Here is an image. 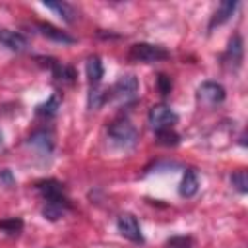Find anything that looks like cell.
<instances>
[{"label": "cell", "mask_w": 248, "mask_h": 248, "mask_svg": "<svg viewBox=\"0 0 248 248\" xmlns=\"http://www.w3.org/2000/svg\"><path fill=\"white\" fill-rule=\"evenodd\" d=\"M128 58L132 62H143V64H153V62H161L169 58V50L161 45H153V43H136L130 46Z\"/></svg>", "instance_id": "6da1fadb"}, {"label": "cell", "mask_w": 248, "mask_h": 248, "mask_svg": "<svg viewBox=\"0 0 248 248\" xmlns=\"http://www.w3.org/2000/svg\"><path fill=\"white\" fill-rule=\"evenodd\" d=\"M37 190H39V194L43 196L45 203L60 205V207H64L66 211L72 207L68 196L64 194V186H62V182H58L56 178H45V180H39V182H37Z\"/></svg>", "instance_id": "7a4b0ae2"}, {"label": "cell", "mask_w": 248, "mask_h": 248, "mask_svg": "<svg viewBox=\"0 0 248 248\" xmlns=\"http://www.w3.org/2000/svg\"><path fill=\"white\" fill-rule=\"evenodd\" d=\"M108 138L120 147H132L138 140V130L128 120H114L108 126Z\"/></svg>", "instance_id": "3957f363"}, {"label": "cell", "mask_w": 248, "mask_h": 248, "mask_svg": "<svg viewBox=\"0 0 248 248\" xmlns=\"http://www.w3.org/2000/svg\"><path fill=\"white\" fill-rule=\"evenodd\" d=\"M147 120H149V126L155 132H159V130H165V128H172L178 122V114L167 105H155V107L149 108Z\"/></svg>", "instance_id": "277c9868"}, {"label": "cell", "mask_w": 248, "mask_h": 248, "mask_svg": "<svg viewBox=\"0 0 248 248\" xmlns=\"http://www.w3.org/2000/svg\"><path fill=\"white\" fill-rule=\"evenodd\" d=\"M138 89H140V83H138V78L132 76V74H124L118 78V81L112 85V91H110V97L118 99V101H134L138 97Z\"/></svg>", "instance_id": "5b68a950"}, {"label": "cell", "mask_w": 248, "mask_h": 248, "mask_svg": "<svg viewBox=\"0 0 248 248\" xmlns=\"http://www.w3.org/2000/svg\"><path fill=\"white\" fill-rule=\"evenodd\" d=\"M116 227H118V232L124 238H128L132 242H143V234H141L140 223L132 213H122L118 217V221H116Z\"/></svg>", "instance_id": "8992f818"}, {"label": "cell", "mask_w": 248, "mask_h": 248, "mask_svg": "<svg viewBox=\"0 0 248 248\" xmlns=\"http://www.w3.org/2000/svg\"><path fill=\"white\" fill-rule=\"evenodd\" d=\"M198 99L205 105H219L225 101V87L217 81H203L198 87Z\"/></svg>", "instance_id": "52a82bcc"}, {"label": "cell", "mask_w": 248, "mask_h": 248, "mask_svg": "<svg viewBox=\"0 0 248 248\" xmlns=\"http://www.w3.org/2000/svg\"><path fill=\"white\" fill-rule=\"evenodd\" d=\"M0 43L14 50V52H23L27 46H29V41L23 33L19 31H12V29H0Z\"/></svg>", "instance_id": "ba28073f"}, {"label": "cell", "mask_w": 248, "mask_h": 248, "mask_svg": "<svg viewBox=\"0 0 248 248\" xmlns=\"http://www.w3.org/2000/svg\"><path fill=\"white\" fill-rule=\"evenodd\" d=\"M43 60L48 64V68H50L54 79H58V81H62V83H74V81H76V70H74L72 66L62 64V62H58V60H54V58H43Z\"/></svg>", "instance_id": "9c48e42d"}, {"label": "cell", "mask_w": 248, "mask_h": 248, "mask_svg": "<svg viewBox=\"0 0 248 248\" xmlns=\"http://www.w3.org/2000/svg\"><path fill=\"white\" fill-rule=\"evenodd\" d=\"M37 29L41 31V35H45V37H48V39H52V41H56V43H62V45H72V43H76V39H74L72 35H68L66 31L54 27L52 23L41 21V23H37Z\"/></svg>", "instance_id": "30bf717a"}, {"label": "cell", "mask_w": 248, "mask_h": 248, "mask_svg": "<svg viewBox=\"0 0 248 248\" xmlns=\"http://www.w3.org/2000/svg\"><path fill=\"white\" fill-rule=\"evenodd\" d=\"M85 74H87V81L91 87H97L101 83V78L105 74L103 70V62L99 56H89L85 62Z\"/></svg>", "instance_id": "8fae6325"}, {"label": "cell", "mask_w": 248, "mask_h": 248, "mask_svg": "<svg viewBox=\"0 0 248 248\" xmlns=\"http://www.w3.org/2000/svg\"><path fill=\"white\" fill-rule=\"evenodd\" d=\"M236 6H238V2H234V0H225V2H221L219 8H217V12L213 14V17H211V21H209V29H213L215 25H221V23H225L227 19H231V16L234 14Z\"/></svg>", "instance_id": "7c38bea8"}, {"label": "cell", "mask_w": 248, "mask_h": 248, "mask_svg": "<svg viewBox=\"0 0 248 248\" xmlns=\"http://www.w3.org/2000/svg\"><path fill=\"white\" fill-rule=\"evenodd\" d=\"M198 188H200L198 174H196V170L188 169V170L184 172L182 180H180V188H178V192H180L182 198H192V196L198 194Z\"/></svg>", "instance_id": "4fadbf2b"}, {"label": "cell", "mask_w": 248, "mask_h": 248, "mask_svg": "<svg viewBox=\"0 0 248 248\" xmlns=\"http://www.w3.org/2000/svg\"><path fill=\"white\" fill-rule=\"evenodd\" d=\"M29 145L37 147L41 153H50L52 151V136L46 130H37L29 136Z\"/></svg>", "instance_id": "5bb4252c"}, {"label": "cell", "mask_w": 248, "mask_h": 248, "mask_svg": "<svg viewBox=\"0 0 248 248\" xmlns=\"http://www.w3.org/2000/svg\"><path fill=\"white\" fill-rule=\"evenodd\" d=\"M45 8H48V10H52V12H56L64 21H68V23H72L74 19H76V10H74V6L72 4H68V2H45L43 4Z\"/></svg>", "instance_id": "9a60e30c"}, {"label": "cell", "mask_w": 248, "mask_h": 248, "mask_svg": "<svg viewBox=\"0 0 248 248\" xmlns=\"http://www.w3.org/2000/svg\"><path fill=\"white\" fill-rule=\"evenodd\" d=\"M242 39L238 37V35H234L232 39H231V43H229V46H227V52H225V58L231 62V64H234V66H240V62H242Z\"/></svg>", "instance_id": "2e32d148"}, {"label": "cell", "mask_w": 248, "mask_h": 248, "mask_svg": "<svg viewBox=\"0 0 248 248\" xmlns=\"http://www.w3.org/2000/svg\"><path fill=\"white\" fill-rule=\"evenodd\" d=\"M60 108V97L58 95H50L45 103H41L37 107V114L39 116H46V118H52Z\"/></svg>", "instance_id": "e0dca14e"}, {"label": "cell", "mask_w": 248, "mask_h": 248, "mask_svg": "<svg viewBox=\"0 0 248 248\" xmlns=\"http://www.w3.org/2000/svg\"><path fill=\"white\" fill-rule=\"evenodd\" d=\"M155 140H157V143L170 147V145H176V143L180 141V136H178L172 128H165V130L155 132Z\"/></svg>", "instance_id": "ac0fdd59"}, {"label": "cell", "mask_w": 248, "mask_h": 248, "mask_svg": "<svg viewBox=\"0 0 248 248\" xmlns=\"http://www.w3.org/2000/svg\"><path fill=\"white\" fill-rule=\"evenodd\" d=\"M23 229V221L19 217H8V219H2L0 221V231L14 236V234H19Z\"/></svg>", "instance_id": "d6986e66"}, {"label": "cell", "mask_w": 248, "mask_h": 248, "mask_svg": "<svg viewBox=\"0 0 248 248\" xmlns=\"http://www.w3.org/2000/svg\"><path fill=\"white\" fill-rule=\"evenodd\" d=\"M231 184L238 190V192H242V194H246L248 192V172L246 170H236V172H232L231 174Z\"/></svg>", "instance_id": "ffe728a7"}, {"label": "cell", "mask_w": 248, "mask_h": 248, "mask_svg": "<svg viewBox=\"0 0 248 248\" xmlns=\"http://www.w3.org/2000/svg\"><path fill=\"white\" fill-rule=\"evenodd\" d=\"M108 99H110V91L91 89V93H89V107H91V108H99V107H103Z\"/></svg>", "instance_id": "44dd1931"}, {"label": "cell", "mask_w": 248, "mask_h": 248, "mask_svg": "<svg viewBox=\"0 0 248 248\" xmlns=\"http://www.w3.org/2000/svg\"><path fill=\"white\" fill-rule=\"evenodd\" d=\"M66 209L60 207V205H52V203H45L43 207V217L48 219V221H58L60 217H64Z\"/></svg>", "instance_id": "7402d4cb"}, {"label": "cell", "mask_w": 248, "mask_h": 248, "mask_svg": "<svg viewBox=\"0 0 248 248\" xmlns=\"http://www.w3.org/2000/svg\"><path fill=\"white\" fill-rule=\"evenodd\" d=\"M192 244L190 236H172L167 240V248H192Z\"/></svg>", "instance_id": "603a6c76"}, {"label": "cell", "mask_w": 248, "mask_h": 248, "mask_svg": "<svg viewBox=\"0 0 248 248\" xmlns=\"http://www.w3.org/2000/svg\"><path fill=\"white\" fill-rule=\"evenodd\" d=\"M157 89H159V93H161L163 97H167V95L170 93V89H172L170 78L165 76V74H159V76H157Z\"/></svg>", "instance_id": "cb8c5ba5"}, {"label": "cell", "mask_w": 248, "mask_h": 248, "mask_svg": "<svg viewBox=\"0 0 248 248\" xmlns=\"http://www.w3.org/2000/svg\"><path fill=\"white\" fill-rule=\"evenodd\" d=\"M0 182H4L6 186H14L16 180H14V176H12V172L8 169H2L0 170Z\"/></svg>", "instance_id": "d4e9b609"}]
</instances>
